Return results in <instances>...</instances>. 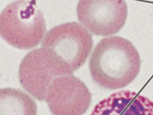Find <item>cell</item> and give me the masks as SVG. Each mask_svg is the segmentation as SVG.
Listing matches in <instances>:
<instances>
[{"mask_svg": "<svg viewBox=\"0 0 153 115\" xmlns=\"http://www.w3.org/2000/svg\"><path fill=\"white\" fill-rule=\"evenodd\" d=\"M141 59L129 40L118 36L101 40L89 61L93 80L106 89L117 90L128 86L140 71Z\"/></svg>", "mask_w": 153, "mask_h": 115, "instance_id": "1", "label": "cell"}, {"mask_svg": "<svg viewBox=\"0 0 153 115\" xmlns=\"http://www.w3.org/2000/svg\"><path fill=\"white\" fill-rule=\"evenodd\" d=\"M46 31L44 16L36 0H18L8 4L0 14V36L20 49L39 45Z\"/></svg>", "mask_w": 153, "mask_h": 115, "instance_id": "2", "label": "cell"}, {"mask_svg": "<svg viewBox=\"0 0 153 115\" xmlns=\"http://www.w3.org/2000/svg\"><path fill=\"white\" fill-rule=\"evenodd\" d=\"M73 74V72L65 62L43 47L30 51L25 56L19 72L23 88L40 101L45 100L48 87L55 79Z\"/></svg>", "mask_w": 153, "mask_h": 115, "instance_id": "3", "label": "cell"}, {"mask_svg": "<svg viewBox=\"0 0 153 115\" xmlns=\"http://www.w3.org/2000/svg\"><path fill=\"white\" fill-rule=\"evenodd\" d=\"M93 45L90 32L74 22L53 28L46 34L42 42V47L54 53L73 72L84 64Z\"/></svg>", "mask_w": 153, "mask_h": 115, "instance_id": "4", "label": "cell"}, {"mask_svg": "<svg viewBox=\"0 0 153 115\" xmlns=\"http://www.w3.org/2000/svg\"><path fill=\"white\" fill-rule=\"evenodd\" d=\"M76 12L78 20L89 32L110 36L124 27L128 8L125 0H79Z\"/></svg>", "mask_w": 153, "mask_h": 115, "instance_id": "5", "label": "cell"}, {"mask_svg": "<svg viewBox=\"0 0 153 115\" xmlns=\"http://www.w3.org/2000/svg\"><path fill=\"white\" fill-rule=\"evenodd\" d=\"M45 101L53 115H83L90 107L91 95L80 79L65 75L53 81Z\"/></svg>", "mask_w": 153, "mask_h": 115, "instance_id": "6", "label": "cell"}, {"mask_svg": "<svg viewBox=\"0 0 153 115\" xmlns=\"http://www.w3.org/2000/svg\"><path fill=\"white\" fill-rule=\"evenodd\" d=\"M91 115H153V102L134 91H121L99 102Z\"/></svg>", "mask_w": 153, "mask_h": 115, "instance_id": "7", "label": "cell"}, {"mask_svg": "<svg viewBox=\"0 0 153 115\" xmlns=\"http://www.w3.org/2000/svg\"><path fill=\"white\" fill-rule=\"evenodd\" d=\"M37 106L28 95L19 89H0V115H36Z\"/></svg>", "mask_w": 153, "mask_h": 115, "instance_id": "8", "label": "cell"}]
</instances>
